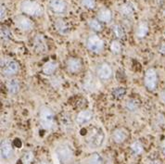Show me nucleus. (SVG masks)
I'll return each instance as SVG.
<instances>
[{
  "instance_id": "36",
  "label": "nucleus",
  "mask_w": 165,
  "mask_h": 164,
  "mask_svg": "<svg viewBox=\"0 0 165 164\" xmlns=\"http://www.w3.org/2000/svg\"><path fill=\"white\" fill-rule=\"evenodd\" d=\"M160 148H162V151L163 154H165V139L162 141V146H160Z\"/></svg>"
},
{
  "instance_id": "32",
  "label": "nucleus",
  "mask_w": 165,
  "mask_h": 164,
  "mask_svg": "<svg viewBox=\"0 0 165 164\" xmlns=\"http://www.w3.org/2000/svg\"><path fill=\"white\" fill-rule=\"evenodd\" d=\"M112 94H113V96L115 97V98L121 99L122 97L125 95V89L123 87H118V88H116V89L113 90Z\"/></svg>"
},
{
  "instance_id": "23",
  "label": "nucleus",
  "mask_w": 165,
  "mask_h": 164,
  "mask_svg": "<svg viewBox=\"0 0 165 164\" xmlns=\"http://www.w3.org/2000/svg\"><path fill=\"white\" fill-rule=\"evenodd\" d=\"M60 124H61L62 129H64L65 131L71 130L73 128L72 119H71L68 115H62L60 118Z\"/></svg>"
},
{
  "instance_id": "5",
  "label": "nucleus",
  "mask_w": 165,
  "mask_h": 164,
  "mask_svg": "<svg viewBox=\"0 0 165 164\" xmlns=\"http://www.w3.org/2000/svg\"><path fill=\"white\" fill-rule=\"evenodd\" d=\"M1 69L2 73L8 77H11L18 73L20 70V65L15 60L11 59H3L1 60Z\"/></svg>"
},
{
  "instance_id": "20",
  "label": "nucleus",
  "mask_w": 165,
  "mask_h": 164,
  "mask_svg": "<svg viewBox=\"0 0 165 164\" xmlns=\"http://www.w3.org/2000/svg\"><path fill=\"white\" fill-rule=\"evenodd\" d=\"M55 28L60 34H68L70 32V27L68 23L63 20H57L55 23Z\"/></svg>"
},
{
  "instance_id": "17",
  "label": "nucleus",
  "mask_w": 165,
  "mask_h": 164,
  "mask_svg": "<svg viewBox=\"0 0 165 164\" xmlns=\"http://www.w3.org/2000/svg\"><path fill=\"white\" fill-rule=\"evenodd\" d=\"M149 27L148 23H146V21H140L136 30V37L140 39L146 37L149 33Z\"/></svg>"
},
{
  "instance_id": "35",
  "label": "nucleus",
  "mask_w": 165,
  "mask_h": 164,
  "mask_svg": "<svg viewBox=\"0 0 165 164\" xmlns=\"http://www.w3.org/2000/svg\"><path fill=\"white\" fill-rule=\"evenodd\" d=\"M159 52L162 55H165V42H162L160 45L159 46Z\"/></svg>"
},
{
  "instance_id": "14",
  "label": "nucleus",
  "mask_w": 165,
  "mask_h": 164,
  "mask_svg": "<svg viewBox=\"0 0 165 164\" xmlns=\"http://www.w3.org/2000/svg\"><path fill=\"white\" fill-rule=\"evenodd\" d=\"M128 137V132L124 128H118L113 131L112 133V139L115 143L121 144L123 143Z\"/></svg>"
},
{
  "instance_id": "19",
  "label": "nucleus",
  "mask_w": 165,
  "mask_h": 164,
  "mask_svg": "<svg viewBox=\"0 0 165 164\" xmlns=\"http://www.w3.org/2000/svg\"><path fill=\"white\" fill-rule=\"evenodd\" d=\"M58 68V63L57 61L54 60H49L47 63H45L43 68H42V72L46 75H52L56 72V70Z\"/></svg>"
},
{
  "instance_id": "16",
  "label": "nucleus",
  "mask_w": 165,
  "mask_h": 164,
  "mask_svg": "<svg viewBox=\"0 0 165 164\" xmlns=\"http://www.w3.org/2000/svg\"><path fill=\"white\" fill-rule=\"evenodd\" d=\"M97 18L99 19L101 23H109L112 20V12L110 8H102L101 10H99L97 14Z\"/></svg>"
},
{
  "instance_id": "2",
  "label": "nucleus",
  "mask_w": 165,
  "mask_h": 164,
  "mask_svg": "<svg viewBox=\"0 0 165 164\" xmlns=\"http://www.w3.org/2000/svg\"><path fill=\"white\" fill-rule=\"evenodd\" d=\"M21 10L32 17H40L44 14V8L35 0H23L21 3Z\"/></svg>"
},
{
  "instance_id": "7",
  "label": "nucleus",
  "mask_w": 165,
  "mask_h": 164,
  "mask_svg": "<svg viewBox=\"0 0 165 164\" xmlns=\"http://www.w3.org/2000/svg\"><path fill=\"white\" fill-rule=\"evenodd\" d=\"M86 46L89 50L94 53L100 52L104 47L103 40L97 34H91L86 40Z\"/></svg>"
},
{
  "instance_id": "6",
  "label": "nucleus",
  "mask_w": 165,
  "mask_h": 164,
  "mask_svg": "<svg viewBox=\"0 0 165 164\" xmlns=\"http://www.w3.org/2000/svg\"><path fill=\"white\" fill-rule=\"evenodd\" d=\"M144 83L145 86L148 88V90L153 91L157 87L158 83V73L157 70L153 68H149L145 73L144 77Z\"/></svg>"
},
{
  "instance_id": "3",
  "label": "nucleus",
  "mask_w": 165,
  "mask_h": 164,
  "mask_svg": "<svg viewBox=\"0 0 165 164\" xmlns=\"http://www.w3.org/2000/svg\"><path fill=\"white\" fill-rule=\"evenodd\" d=\"M39 122L45 130H52L55 126V114L48 107H42L39 112Z\"/></svg>"
},
{
  "instance_id": "9",
  "label": "nucleus",
  "mask_w": 165,
  "mask_h": 164,
  "mask_svg": "<svg viewBox=\"0 0 165 164\" xmlns=\"http://www.w3.org/2000/svg\"><path fill=\"white\" fill-rule=\"evenodd\" d=\"M14 23L18 28H20L22 31H25V32L31 31L34 26L33 20H31L30 18L23 16V15L16 16L14 19Z\"/></svg>"
},
{
  "instance_id": "1",
  "label": "nucleus",
  "mask_w": 165,
  "mask_h": 164,
  "mask_svg": "<svg viewBox=\"0 0 165 164\" xmlns=\"http://www.w3.org/2000/svg\"><path fill=\"white\" fill-rule=\"evenodd\" d=\"M105 139V135L100 128L94 127L90 130L86 135V145L90 148H99L103 144Z\"/></svg>"
},
{
  "instance_id": "38",
  "label": "nucleus",
  "mask_w": 165,
  "mask_h": 164,
  "mask_svg": "<svg viewBox=\"0 0 165 164\" xmlns=\"http://www.w3.org/2000/svg\"><path fill=\"white\" fill-rule=\"evenodd\" d=\"M157 3L160 6H164L165 5V0H157Z\"/></svg>"
},
{
  "instance_id": "8",
  "label": "nucleus",
  "mask_w": 165,
  "mask_h": 164,
  "mask_svg": "<svg viewBox=\"0 0 165 164\" xmlns=\"http://www.w3.org/2000/svg\"><path fill=\"white\" fill-rule=\"evenodd\" d=\"M112 68L108 62H102L97 68V76L101 81H108L112 77Z\"/></svg>"
},
{
  "instance_id": "33",
  "label": "nucleus",
  "mask_w": 165,
  "mask_h": 164,
  "mask_svg": "<svg viewBox=\"0 0 165 164\" xmlns=\"http://www.w3.org/2000/svg\"><path fill=\"white\" fill-rule=\"evenodd\" d=\"M82 5L88 8V10H93L96 8V0H81Z\"/></svg>"
},
{
  "instance_id": "30",
  "label": "nucleus",
  "mask_w": 165,
  "mask_h": 164,
  "mask_svg": "<svg viewBox=\"0 0 165 164\" xmlns=\"http://www.w3.org/2000/svg\"><path fill=\"white\" fill-rule=\"evenodd\" d=\"M110 50L114 54H119L122 50V46L117 40H113L112 42L110 43Z\"/></svg>"
},
{
  "instance_id": "12",
  "label": "nucleus",
  "mask_w": 165,
  "mask_h": 164,
  "mask_svg": "<svg viewBox=\"0 0 165 164\" xmlns=\"http://www.w3.org/2000/svg\"><path fill=\"white\" fill-rule=\"evenodd\" d=\"M93 118H94V113L91 110L86 109V110H82V111H80L77 114L75 122H76L79 125H84L90 122L93 120Z\"/></svg>"
},
{
  "instance_id": "11",
  "label": "nucleus",
  "mask_w": 165,
  "mask_h": 164,
  "mask_svg": "<svg viewBox=\"0 0 165 164\" xmlns=\"http://www.w3.org/2000/svg\"><path fill=\"white\" fill-rule=\"evenodd\" d=\"M0 153H1V158L3 159H10L13 157L14 149L10 141L2 140L1 146H0Z\"/></svg>"
},
{
  "instance_id": "34",
  "label": "nucleus",
  "mask_w": 165,
  "mask_h": 164,
  "mask_svg": "<svg viewBox=\"0 0 165 164\" xmlns=\"http://www.w3.org/2000/svg\"><path fill=\"white\" fill-rule=\"evenodd\" d=\"M6 14H7L6 7H5V5H3V4H1V14H0V17H1V20H3L4 19H5Z\"/></svg>"
},
{
  "instance_id": "10",
  "label": "nucleus",
  "mask_w": 165,
  "mask_h": 164,
  "mask_svg": "<svg viewBox=\"0 0 165 164\" xmlns=\"http://www.w3.org/2000/svg\"><path fill=\"white\" fill-rule=\"evenodd\" d=\"M49 8L56 14H63L67 11L68 6L65 0H50Z\"/></svg>"
},
{
  "instance_id": "37",
  "label": "nucleus",
  "mask_w": 165,
  "mask_h": 164,
  "mask_svg": "<svg viewBox=\"0 0 165 164\" xmlns=\"http://www.w3.org/2000/svg\"><path fill=\"white\" fill-rule=\"evenodd\" d=\"M160 99H162V101L165 102V89L162 92V94H160Z\"/></svg>"
},
{
  "instance_id": "40",
  "label": "nucleus",
  "mask_w": 165,
  "mask_h": 164,
  "mask_svg": "<svg viewBox=\"0 0 165 164\" xmlns=\"http://www.w3.org/2000/svg\"><path fill=\"white\" fill-rule=\"evenodd\" d=\"M163 8H162V13H163V15L165 16V5L164 6H162Z\"/></svg>"
},
{
  "instance_id": "39",
  "label": "nucleus",
  "mask_w": 165,
  "mask_h": 164,
  "mask_svg": "<svg viewBox=\"0 0 165 164\" xmlns=\"http://www.w3.org/2000/svg\"><path fill=\"white\" fill-rule=\"evenodd\" d=\"M38 164H50L48 161H40Z\"/></svg>"
},
{
  "instance_id": "27",
  "label": "nucleus",
  "mask_w": 165,
  "mask_h": 164,
  "mask_svg": "<svg viewBox=\"0 0 165 164\" xmlns=\"http://www.w3.org/2000/svg\"><path fill=\"white\" fill-rule=\"evenodd\" d=\"M87 164H103V159L99 154L94 153L87 159Z\"/></svg>"
},
{
  "instance_id": "21",
  "label": "nucleus",
  "mask_w": 165,
  "mask_h": 164,
  "mask_svg": "<svg viewBox=\"0 0 165 164\" xmlns=\"http://www.w3.org/2000/svg\"><path fill=\"white\" fill-rule=\"evenodd\" d=\"M134 12H135V8H134L133 5L131 3H124L120 7V13L123 16V17H132Z\"/></svg>"
},
{
  "instance_id": "31",
  "label": "nucleus",
  "mask_w": 165,
  "mask_h": 164,
  "mask_svg": "<svg viewBox=\"0 0 165 164\" xmlns=\"http://www.w3.org/2000/svg\"><path fill=\"white\" fill-rule=\"evenodd\" d=\"M11 32L6 27H1V39L3 41H8L11 38Z\"/></svg>"
},
{
  "instance_id": "13",
  "label": "nucleus",
  "mask_w": 165,
  "mask_h": 164,
  "mask_svg": "<svg viewBox=\"0 0 165 164\" xmlns=\"http://www.w3.org/2000/svg\"><path fill=\"white\" fill-rule=\"evenodd\" d=\"M83 63L80 59L77 57H70L66 62V68L72 73H77L82 70Z\"/></svg>"
},
{
  "instance_id": "25",
  "label": "nucleus",
  "mask_w": 165,
  "mask_h": 164,
  "mask_svg": "<svg viewBox=\"0 0 165 164\" xmlns=\"http://www.w3.org/2000/svg\"><path fill=\"white\" fill-rule=\"evenodd\" d=\"M112 33L114 34V36L118 39H122L124 37L125 35V31H124V28L122 25L120 24H115L112 27Z\"/></svg>"
},
{
  "instance_id": "29",
  "label": "nucleus",
  "mask_w": 165,
  "mask_h": 164,
  "mask_svg": "<svg viewBox=\"0 0 165 164\" xmlns=\"http://www.w3.org/2000/svg\"><path fill=\"white\" fill-rule=\"evenodd\" d=\"M34 153L32 151H27L24 153L23 157H22L21 162L22 164H31L34 161Z\"/></svg>"
},
{
  "instance_id": "4",
  "label": "nucleus",
  "mask_w": 165,
  "mask_h": 164,
  "mask_svg": "<svg viewBox=\"0 0 165 164\" xmlns=\"http://www.w3.org/2000/svg\"><path fill=\"white\" fill-rule=\"evenodd\" d=\"M56 155L60 164H71L73 161V151L67 144H61L56 148Z\"/></svg>"
},
{
  "instance_id": "22",
  "label": "nucleus",
  "mask_w": 165,
  "mask_h": 164,
  "mask_svg": "<svg viewBox=\"0 0 165 164\" xmlns=\"http://www.w3.org/2000/svg\"><path fill=\"white\" fill-rule=\"evenodd\" d=\"M139 108V102L135 98H129L125 102V109L130 112H135Z\"/></svg>"
},
{
  "instance_id": "15",
  "label": "nucleus",
  "mask_w": 165,
  "mask_h": 164,
  "mask_svg": "<svg viewBox=\"0 0 165 164\" xmlns=\"http://www.w3.org/2000/svg\"><path fill=\"white\" fill-rule=\"evenodd\" d=\"M33 45H34V50L38 53H44V52H46L47 49L46 40H45L44 37L40 34L36 35V36L34 38Z\"/></svg>"
},
{
  "instance_id": "18",
  "label": "nucleus",
  "mask_w": 165,
  "mask_h": 164,
  "mask_svg": "<svg viewBox=\"0 0 165 164\" xmlns=\"http://www.w3.org/2000/svg\"><path fill=\"white\" fill-rule=\"evenodd\" d=\"M6 86L10 95H16L20 90V82L16 78H11L7 82Z\"/></svg>"
},
{
  "instance_id": "28",
  "label": "nucleus",
  "mask_w": 165,
  "mask_h": 164,
  "mask_svg": "<svg viewBox=\"0 0 165 164\" xmlns=\"http://www.w3.org/2000/svg\"><path fill=\"white\" fill-rule=\"evenodd\" d=\"M131 150L135 155H140L142 152H143L144 148L139 141H135L131 145Z\"/></svg>"
},
{
  "instance_id": "24",
  "label": "nucleus",
  "mask_w": 165,
  "mask_h": 164,
  "mask_svg": "<svg viewBox=\"0 0 165 164\" xmlns=\"http://www.w3.org/2000/svg\"><path fill=\"white\" fill-rule=\"evenodd\" d=\"M88 26L94 32H100L103 29V26L101 24V21L99 19H91L88 21Z\"/></svg>"
},
{
  "instance_id": "26",
  "label": "nucleus",
  "mask_w": 165,
  "mask_h": 164,
  "mask_svg": "<svg viewBox=\"0 0 165 164\" xmlns=\"http://www.w3.org/2000/svg\"><path fill=\"white\" fill-rule=\"evenodd\" d=\"M95 87V80L92 74L88 73L86 77L84 78V88L87 90H92Z\"/></svg>"
}]
</instances>
